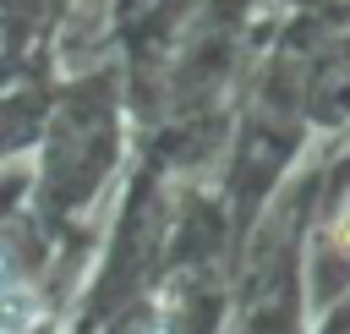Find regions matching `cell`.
Instances as JSON below:
<instances>
[{
    "label": "cell",
    "instance_id": "cell-1",
    "mask_svg": "<svg viewBox=\"0 0 350 334\" xmlns=\"http://www.w3.org/2000/svg\"><path fill=\"white\" fill-rule=\"evenodd\" d=\"M38 318V301H33V290H5L0 296V334H16V329H27Z\"/></svg>",
    "mask_w": 350,
    "mask_h": 334
},
{
    "label": "cell",
    "instance_id": "cell-2",
    "mask_svg": "<svg viewBox=\"0 0 350 334\" xmlns=\"http://www.w3.org/2000/svg\"><path fill=\"white\" fill-rule=\"evenodd\" d=\"M339 241L350 246V208H345V219H339Z\"/></svg>",
    "mask_w": 350,
    "mask_h": 334
}]
</instances>
